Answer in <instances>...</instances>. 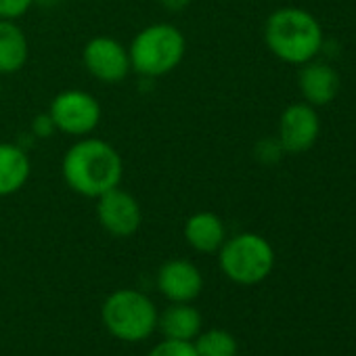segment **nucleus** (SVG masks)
Instances as JSON below:
<instances>
[{"mask_svg": "<svg viewBox=\"0 0 356 356\" xmlns=\"http://www.w3.org/2000/svg\"><path fill=\"white\" fill-rule=\"evenodd\" d=\"M197 356H237V339L225 329H208L193 341Z\"/></svg>", "mask_w": 356, "mask_h": 356, "instance_id": "nucleus-16", "label": "nucleus"}, {"mask_svg": "<svg viewBox=\"0 0 356 356\" xmlns=\"http://www.w3.org/2000/svg\"><path fill=\"white\" fill-rule=\"evenodd\" d=\"M61 172L72 191L84 197H101L120 187L124 163L120 153L101 138H84L67 149Z\"/></svg>", "mask_w": 356, "mask_h": 356, "instance_id": "nucleus-1", "label": "nucleus"}, {"mask_svg": "<svg viewBox=\"0 0 356 356\" xmlns=\"http://www.w3.org/2000/svg\"><path fill=\"white\" fill-rule=\"evenodd\" d=\"M0 95H3V86H0Z\"/></svg>", "mask_w": 356, "mask_h": 356, "instance_id": "nucleus-22", "label": "nucleus"}, {"mask_svg": "<svg viewBox=\"0 0 356 356\" xmlns=\"http://www.w3.org/2000/svg\"><path fill=\"white\" fill-rule=\"evenodd\" d=\"M220 252L222 273L239 285H256L264 281L275 266L270 243L256 233H241L225 241Z\"/></svg>", "mask_w": 356, "mask_h": 356, "instance_id": "nucleus-5", "label": "nucleus"}, {"mask_svg": "<svg viewBox=\"0 0 356 356\" xmlns=\"http://www.w3.org/2000/svg\"><path fill=\"white\" fill-rule=\"evenodd\" d=\"M28 61V38L13 19H0V76L19 72Z\"/></svg>", "mask_w": 356, "mask_h": 356, "instance_id": "nucleus-15", "label": "nucleus"}, {"mask_svg": "<svg viewBox=\"0 0 356 356\" xmlns=\"http://www.w3.org/2000/svg\"><path fill=\"white\" fill-rule=\"evenodd\" d=\"M321 132L318 113L308 103L289 105L279 120V143L285 153H304L308 151Z\"/></svg>", "mask_w": 356, "mask_h": 356, "instance_id": "nucleus-8", "label": "nucleus"}, {"mask_svg": "<svg viewBox=\"0 0 356 356\" xmlns=\"http://www.w3.org/2000/svg\"><path fill=\"white\" fill-rule=\"evenodd\" d=\"M300 90L308 105L312 107L329 105L339 92V76L331 65L312 59L304 63L300 72Z\"/></svg>", "mask_w": 356, "mask_h": 356, "instance_id": "nucleus-11", "label": "nucleus"}, {"mask_svg": "<svg viewBox=\"0 0 356 356\" xmlns=\"http://www.w3.org/2000/svg\"><path fill=\"white\" fill-rule=\"evenodd\" d=\"M187 40L183 32L170 24H155L145 28L132 40L128 55L130 67L145 78H159L170 74L183 61Z\"/></svg>", "mask_w": 356, "mask_h": 356, "instance_id": "nucleus-3", "label": "nucleus"}, {"mask_svg": "<svg viewBox=\"0 0 356 356\" xmlns=\"http://www.w3.org/2000/svg\"><path fill=\"white\" fill-rule=\"evenodd\" d=\"M264 40L270 53L281 61L304 65L321 53L323 30L308 11L285 7L266 19Z\"/></svg>", "mask_w": 356, "mask_h": 356, "instance_id": "nucleus-2", "label": "nucleus"}, {"mask_svg": "<svg viewBox=\"0 0 356 356\" xmlns=\"http://www.w3.org/2000/svg\"><path fill=\"white\" fill-rule=\"evenodd\" d=\"M86 70L101 82H120L128 76L130 67V55L128 51L109 36H97L92 38L82 53Z\"/></svg>", "mask_w": 356, "mask_h": 356, "instance_id": "nucleus-9", "label": "nucleus"}, {"mask_svg": "<svg viewBox=\"0 0 356 356\" xmlns=\"http://www.w3.org/2000/svg\"><path fill=\"white\" fill-rule=\"evenodd\" d=\"M49 118L57 130L72 136H84L99 126L101 105L84 90H65L53 99Z\"/></svg>", "mask_w": 356, "mask_h": 356, "instance_id": "nucleus-6", "label": "nucleus"}, {"mask_svg": "<svg viewBox=\"0 0 356 356\" xmlns=\"http://www.w3.org/2000/svg\"><path fill=\"white\" fill-rule=\"evenodd\" d=\"M97 218L101 227L113 237L134 235L143 220L138 202L120 187L97 197Z\"/></svg>", "mask_w": 356, "mask_h": 356, "instance_id": "nucleus-7", "label": "nucleus"}, {"mask_svg": "<svg viewBox=\"0 0 356 356\" xmlns=\"http://www.w3.org/2000/svg\"><path fill=\"white\" fill-rule=\"evenodd\" d=\"M189 245L202 254H214L227 241V229L214 212H197L185 225Z\"/></svg>", "mask_w": 356, "mask_h": 356, "instance_id": "nucleus-13", "label": "nucleus"}, {"mask_svg": "<svg viewBox=\"0 0 356 356\" xmlns=\"http://www.w3.org/2000/svg\"><path fill=\"white\" fill-rule=\"evenodd\" d=\"M147 356H197L193 341H181V339H163Z\"/></svg>", "mask_w": 356, "mask_h": 356, "instance_id": "nucleus-17", "label": "nucleus"}, {"mask_svg": "<svg viewBox=\"0 0 356 356\" xmlns=\"http://www.w3.org/2000/svg\"><path fill=\"white\" fill-rule=\"evenodd\" d=\"M157 327L168 339L193 341L202 333V314L191 302H172L157 316Z\"/></svg>", "mask_w": 356, "mask_h": 356, "instance_id": "nucleus-12", "label": "nucleus"}, {"mask_svg": "<svg viewBox=\"0 0 356 356\" xmlns=\"http://www.w3.org/2000/svg\"><path fill=\"white\" fill-rule=\"evenodd\" d=\"M155 304L136 289H118L101 308L105 329L122 341H143L157 327Z\"/></svg>", "mask_w": 356, "mask_h": 356, "instance_id": "nucleus-4", "label": "nucleus"}, {"mask_svg": "<svg viewBox=\"0 0 356 356\" xmlns=\"http://www.w3.org/2000/svg\"><path fill=\"white\" fill-rule=\"evenodd\" d=\"M283 147L279 143V138H264L256 145V157L264 163H275L281 159L283 155Z\"/></svg>", "mask_w": 356, "mask_h": 356, "instance_id": "nucleus-18", "label": "nucleus"}, {"mask_svg": "<svg viewBox=\"0 0 356 356\" xmlns=\"http://www.w3.org/2000/svg\"><path fill=\"white\" fill-rule=\"evenodd\" d=\"M30 157L13 143H0V197L17 193L30 178Z\"/></svg>", "mask_w": 356, "mask_h": 356, "instance_id": "nucleus-14", "label": "nucleus"}, {"mask_svg": "<svg viewBox=\"0 0 356 356\" xmlns=\"http://www.w3.org/2000/svg\"><path fill=\"white\" fill-rule=\"evenodd\" d=\"M53 130H55V126H53V122H51L49 115H40V118L34 122V132H36V136H40V138H47Z\"/></svg>", "mask_w": 356, "mask_h": 356, "instance_id": "nucleus-20", "label": "nucleus"}, {"mask_svg": "<svg viewBox=\"0 0 356 356\" xmlns=\"http://www.w3.org/2000/svg\"><path fill=\"white\" fill-rule=\"evenodd\" d=\"M157 289L170 302H193L204 289V277L189 260H168L157 270Z\"/></svg>", "mask_w": 356, "mask_h": 356, "instance_id": "nucleus-10", "label": "nucleus"}, {"mask_svg": "<svg viewBox=\"0 0 356 356\" xmlns=\"http://www.w3.org/2000/svg\"><path fill=\"white\" fill-rule=\"evenodd\" d=\"M34 5V0H0V19H17Z\"/></svg>", "mask_w": 356, "mask_h": 356, "instance_id": "nucleus-19", "label": "nucleus"}, {"mask_svg": "<svg viewBox=\"0 0 356 356\" xmlns=\"http://www.w3.org/2000/svg\"><path fill=\"white\" fill-rule=\"evenodd\" d=\"M159 3H161V7L168 9V11H183V9L189 7L191 0H159Z\"/></svg>", "mask_w": 356, "mask_h": 356, "instance_id": "nucleus-21", "label": "nucleus"}]
</instances>
